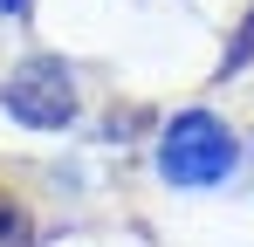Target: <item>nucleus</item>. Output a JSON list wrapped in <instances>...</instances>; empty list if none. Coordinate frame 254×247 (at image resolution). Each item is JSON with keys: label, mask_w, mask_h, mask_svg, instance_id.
I'll return each mask as SVG.
<instances>
[{"label": "nucleus", "mask_w": 254, "mask_h": 247, "mask_svg": "<svg viewBox=\"0 0 254 247\" xmlns=\"http://www.w3.org/2000/svg\"><path fill=\"white\" fill-rule=\"evenodd\" d=\"M0 247H35V227H28L21 199H0Z\"/></svg>", "instance_id": "obj_3"}, {"label": "nucleus", "mask_w": 254, "mask_h": 247, "mask_svg": "<svg viewBox=\"0 0 254 247\" xmlns=\"http://www.w3.org/2000/svg\"><path fill=\"white\" fill-rule=\"evenodd\" d=\"M158 172L172 185H220L234 172V130L213 117V110H186L165 124L158 137Z\"/></svg>", "instance_id": "obj_1"}, {"label": "nucleus", "mask_w": 254, "mask_h": 247, "mask_svg": "<svg viewBox=\"0 0 254 247\" xmlns=\"http://www.w3.org/2000/svg\"><path fill=\"white\" fill-rule=\"evenodd\" d=\"M0 103H7V117L35 124V130H62V124L76 117V82H69V69L55 55H35V62H21L7 76Z\"/></svg>", "instance_id": "obj_2"}, {"label": "nucleus", "mask_w": 254, "mask_h": 247, "mask_svg": "<svg viewBox=\"0 0 254 247\" xmlns=\"http://www.w3.org/2000/svg\"><path fill=\"white\" fill-rule=\"evenodd\" d=\"M21 7H28V0H0V14H21Z\"/></svg>", "instance_id": "obj_4"}]
</instances>
